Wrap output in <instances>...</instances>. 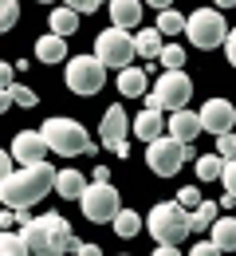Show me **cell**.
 I'll list each match as a JSON object with an SVG mask.
<instances>
[{
    "label": "cell",
    "mask_w": 236,
    "mask_h": 256,
    "mask_svg": "<svg viewBox=\"0 0 236 256\" xmlns=\"http://www.w3.org/2000/svg\"><path fill=\"white\" fill-rule=\"evenodd\" d=\"M110 224H114V232H118V236H126V240H130V236H138V232H142V224H146V221L138 217L134 209H122V213H118Z\"/></svg>",
    "instance_id": "obj_26"
},
{
    "label": "cell",
    "mask_w": 236,
    "mask_h": 256,
    "mask_svg": "<svg viewBox=\"0 0 236 256\" xmlns=\"http://www.w3.org/2000/svg\"><path fill=\"white\" fill-rule=\"evenodd\" d=\"M146 162L158 178H173V174H181L185 162H193V142H177V138L162 134L158 142L146 146Z\"/></svg>",
    "instance_id": "obj_7"
},
{
    "label": "cell",
    "mask_w": 236,
    "mask_h": 256,
    "mask_svg": "<svg viewBox=\"0 0 236 256\" xmlns=\"http://www.w3.org/2000/svg\"><path fill=\"white\" fill-rule=\"evenodd\" d=\"M106 8H110V24L114 28H126L130 32V28L142 24V0H110Z\"/></svg>",
    "instance_id": "obj_17"
},
{
    "label": "cell",
    "mask_w": 236,
    "mask_h": 256,
    "mask_svg": "<svg viewBox=\"0 0 236 256\" xmlns=\"http://www.w3.org/2000/svg\"><path fill=\"white\" fill-rule=\"evenodd\" d=\"M213 4H217L221 12H225V8H236V0H213Z\"/></svg>",
    "instance_id": "obj_42"
},
{
    "label": "cell",
    "mask_w": 236,
    "mask_h": 256,
    "mask_svg": "<svg viewBox=\"0 0 236 256\" xmlns=\"http://www.w3.org/2000/svg\"><path fill=\"white\" fill-rule=\"evenodd\" d=\"M126 134H134V122H130V114L122 110V102H114V106H106V114H102V126H99V138L102 146L110 150V154H118V158H126Z\"/></svg>",
    "instance_id": "obj_10"
},
{
    "label": "cell",
    "mask_w": 236,
    "mask_h": 256,
    "mask_svg": "<svg viewBox=\"0 0 236 256\" xmlns=\"http://www.w3.org/2000/svg\"><path fill=\"white\" fill-rule=\"evenodd\" d=\"M79 209H83V217L87 221H114L118 213H122V201H118V190L110 186V182H91L87 186V193L79 197Z\"/></svg>",
    "instance_id": "obj_8"
},
{
    "label": "cell",
    "mask_w": 236,
    "mask_h": 256,
    "mask_svg": "<svg viewBox=\"0 0 236 256\" xmlns=\"http://www.w3.org/2000/svg\"><path fill=\"white\" fill-rule=\"evenodd\" d=\"M0 87H4V91H8V87H16V83H12V64L0 67Z\"/></svg>",
    "instance_id": "obj_39"
},
{
    "label": "cell",
    "mask_w": 236,
    "mask_h": 256,
    "mask_svg": "<svg viewBox=\"0 0 236 256\" xmlns=\"http://www.w3.org/2000/svg\"><path fill=\"white\" fill-rule=\"evenodd\" d=\"M169 138H177V142H193L197 134H205V122H201V110H173L169 114Z\"/></svg>",
    "instance_id": "obj_14"
},
{
    "label": "cell",
    "mask_w": 236,
    "mask_h": 256,
    "mask_svg": "<svg viewBox=\"0 0 236 256\" xmlns=\"http://www.w3.org/2000/svg\"><path fill=\"white\" fill-rule=\"evenodd\" d=\"M55 193H59L63 201H79V197L87 193V178H83L79 170H59V178H55Z\"/></svg>",
    "instance_id": "obj_19"
},
{
    "label": "cell",
    "mask_w": 236,
    "mask_h": 256,
    "mask_svg": "<svg viewBox=\"0 0 236 256\" xmlns=\"http://www.w3.org/2000/svg\"><path fill=\"white\" fill-rule=\"evenodd\" d=\"M75 256H102L99 244H75Z\"/></svg>",
    "instance_id": "obj_38"
},
{
    "label": "cell",
    "mask_w": 236,
    "mask_h": 256,
    "mask_svg": "<svg viewBox=\"0 0 236 256\" xmlns=\"http://www.w3.org/2000/svg\"><path fill=\"white\" fill-rule=\"evenodd\" d=\"M118 95H122V98H146V95H150V79H146L142 67L118 71Z\"/></svg>",
    "instance_id": "obj_18"
},
{
    "label": "cell",
    "mask_w": 236,
    "mask_h": 256,
    "mask_svg": "<svg viewBox=\"0 0 236 256\" xmlns=\"http://www.w3.org/2000/svg\"><path fill=\"white\" fill-rule=\"evenodd\" d=\"M146 4H150L154 12H166V8H173V0H146Z\"/></svg>",
    "instance_id": "obj_41"
},
{
    "label": "cell",
    "mask_w": 236,
    "mask_h": 256,
    "mask_svg": "<svg viewBox=\"0 0 236 256\" xmlns=\"http://www.w3.org/2000/svg\"><path fill=\"white\" fill-rule=\"evenodd\" d=\"M217 154L221 158H236V134L229 130V134H217Z\"/></svg>",
    "instance_id": "obj_33"
},
{
    "label": "cell",
    "mask_w": 236,
    "mask_h": 256,
    "mask_svg": "<svg viewBox=\"0 0 236 256\" xmlns=\"http://www.w3.org/2000/svg\"><path fill=\"white\" fill-rule=\"evenodd\" d=\"M221 182H225V190H229V193L236 197V158H229V162H225V178H221Z\"/></svg>",
    "instance_id": "obj_34"
},
{
    "label": "cell",
    "mask_w": 236,
    "mask_h": 256,
    "mask_svg": "<svg viewBox=\"0 0 236 256\" xmlns=\"http://www.w3.org/2000/svg\"><path fill=\"white\" fill-rule=\"evenodd\" d=\"M20 232H24L32 256H55V240H51V224H47V217H32Z\"/></svg>",
    "instance_id": "obj_13"
},
{
    "label": "cell",
    "mask_w": 236,
    "mask_h": 256,
    "mask_svg": "<svg viewBox=\"0 0 236 256\" xmlns=\"http://www.w3.org/2000/svg\"><path fill=\"white\" fill-rule=\"evenodd\" d=\"M35 60L47 64V67L63 64V60H67V36H55V32L39 36V44H35Z\"/></svg>",
    "instance_id": "obj_16"
},
{
    "label": "cell",
    "mask_w": 236,
    "mask_h": 256,
    "mask_svg": "<svg viewBox=\"0 0 236 256\" xmlns=\"http://www.w3.org/2000/svg\"><path fill=\"white\" fill-rule=\"evenodd\" d=\"M59 4H67V8H75V12H79V16H83V12H87V16H91V12H95V8H99V0H59Z\"/></svg>",
    "instance_id": "obj_35"
},
{
    "label": "cell",
    "mask_w": 236,
    "mask_h": 256,
    "mask_svg": "<svg viewBox=\"0 0 236 256\" xmlns=\"http://www.w3.org/2000/svg\"><path fill=\"white\" fill-rule=\"evenodd\" d=\"M134 134L150 146V142H158L162 134H169V126H166V118H162V110H154V106H146L142 114L134 118Z\"/></svg>",
    "instance_id": "obj_15"
},
{
    "label": "cell",
    "mask_w": 236,
    "mask_h": 256,
    "mask_svg": "<svg viewBox=\"0 0 236 256\" xmlns=\"http://www.w3.org/2000/svg\"><path fill=\"white\" fill-rule=\"evenodd\" d=\"M201 122H205V134H229L236 126V106L229 98H209L201 106Z\"/></svg>",
    "instance_id": "obj_12"
},
{
    "label": "cell",
    "mask_w": 236,
    "mask_h": 256,
    "mask_svg": "<svg viewBox=\"0 0 236 256\" xmlns=\"http://www.w3.org/2000/svg\"><path fill=\"white\" fill-rule=\"evenodd\" d=\"M0 95H8L16 106H35V102H39V98H35V91H28L24 83H16V87H8V91H0Z\"/></svg>",
    "instance_id": "obj_30"
},
{
    "label": "cell",
    "mask_w": 236,
    "mask_h": 256,
    "mask_svg": "<svg viewBox=\"0 0 236 256\" xmlns=\"http://www.w3.org/2000/svg\"><path fill=\"white\" fill-rule=\"evenodd\" d=\"M0 256H32L28 240H24V232H12V228H4V236H0Z\"/></svg>",
    "instance_id": "obj_27"
},
{
    "label": "cell",
    "mask_w": 236,
    "mask_h": 256,
    "mask_svg": "<svg viewBox=\"0 0 236 256\" xmlns=\"http://www.w3.org/2000/svg\"><path fill=\"white\" fill-rule=\"evenodd\" d=\"M39 4H55V0H39Z\"/></svg>",
    "instance_id": "obj_43"
},
{
    "label": "cell",
    "mask_w": 236,
    "mask_h": 256,
    "mask_svg": "<svg viewBox=\"0 0 236 256\" xmlns=\"http://www.w3.org/2000/svg\"><path fill=\"white\" fill-rule=\"evenodd\" d=\"M102 83H106V67H102L99 56H75V60H67V87L75 95L91 98L102 91Z\"/></svg>",
    "instance_id": "obj_9"
},
{
    "label": "cell",
    "mask_w": 236,
    "mask_h": 256,
    "mask_svg": "<svg viewBox=\"0 0 236 256\" xmlns=\"http://www.w3.org/2000/svg\"><path fill=\"white\" fill-rule=\"evenodd\" d=\"M16 20H20V4H16V0H0V28L8 32Z\"/></svg>",
    "instance_id": "obj_31"
},
{
    "label": "cell",
    "mask_w": 236,
    "mask_h": 256,
    "mask_svg": "<svg viewBox=\"0 0 236 256\" xmlns=\"http://www.w3.org/2000/svg\"><path fill=\"white\" fill-rule=\"evenodd\" d=\"M55 170L47 162H35V166H20L16 174L0 178V197H4V209H32L39 205L47 193L55 190Z\"/></svg>",
    "instance_id": "obj_1"
},
{
    "label": "cell",
    "mask_w": 236,
    "mask_h": 256,
    "mask_svg": "<svg viewBox=\"0 0 236 256\" xmlns=\"http://www.w3.org/2000/svg\"><path fill=\"white\" fill-rule=\"evenodd\" d=\"M47 28H51L55 36H75V28H79V12L67 8V4H55L51 16H47Z\"/></svg>",
    "instance_id": "obj_20"
},
{
    "label": "cell",
    "mask_w": 236,
    "mask_h": 256,
    "mask_svg": "<svg viewBox=\"0 0 236 256\" xmlns=\"http://www.w3.org/2000/svg\"><path fill=\"white\" fill-rule=\"evenodd\" d=\"M162 67H166V71H185V48H181V44H166Z\"/></svg>",
    "instance_id": "obj_29"
},
{
    "label": "cell",
    "mask_w": 236,
    "mask_h": 256,
    "mask_svg": "<svg viewBox=\"0 0 236 256\" xmlns=\"http://www.w3.org/2000/svg\"><path fill=\"white\" fill-rule=\"evenodd\" d=\"M229 32H233V28L225 24V12H221V8H197V12H189L185 36H189V44H193V48H201V52L225 48Z\"/></svg>",
    "instance_id": "obj_4"
},
{
    "label": "cell",
    "mask_w": 236,
    "mask_h": 256,
    "mask_svg": "<svg viewBox=\"0 0 236 256\" xmlns=\"http://www.w3.org/2000/svg\"><path fill=\"white\" fill-rule=\"evenodd\" d=\"M8 150H12V158L20 162V166H35V162H43V154H47V138H43V130H20Z\"/></svg>",
    "instance_id": "obj_11"
},
{
    "label": "cell",
    "mask_w": 236,
    "mask_h": 256,
    "mask_svg": "<svg viewBox=\"0 0 236 256\" xmlns=\"http://www.w3.org/2000/svg\"><path fill=\"white\" fill-rule=\"evenodd\" d=\"M99 4H110V0H99Z\"/></svg>",
    "instance_id": "obj_44"
},
{
    "label": "cell",
    "mask_w": 236,
    "mask_h": 256,
    "mask_svg": "<svg viewBox=\"0 0 236 256\" xmlns=\"http://www.w3.org/2000/svg\"><path fill=\"white\" fill-rule=\"evenodd\" d=\"M95 56L102 60V67L110 71H126V67L134 64V56H138V44H134V36L126 32V28H106V32L95 36Z\"/></svg>",
    "instance_id": "obj_6"
},
{
    "label": "cell",
    "mask_w": 236,
    "mask_h": 256,
    "mask_svg": "<svg viewBox=\"0 0 236 256\" xmlns=\"http://www.w3.org/2000/svg\"><path fill=\"white\" fill-rule=\"evenodd\" d=\"M43 138H47V150H55L59 158H83V154H95V142H91V134L83 122H75V118H47L43 122Z\"/></svg>",
    "instance_id": "obj_2"
},
{
    "label": "cell",
    "mask_w": 236,
    "mask_h": 256,
    "mask_svg": "<svg viewBox=\"0 0 236 256\" xmlns=\"http://www.w3.org/2000/svg\"><path fill=\"white\" fill-rule=\"evenodd\" d=\"M47 224H51V240H55V256H63L75 248V236H71V224L67 217H55V213H47Z\"/></svg>",
    "instance_id": "obj_23"
},
{
    "label": "cell",
    "mask_w": 236,
    "mask_h": 256,
    "mask_svg": "<svg viewBox=\"0 0 236 256\" xmlns=\"http://www.w3.org/2000/svg\"><path fill=\"white\" fill-rule=\"evenodd\" d=\"M146 224H150V236L158 244H177L181 248V240L193 232V213L181 201H162V205L150 209V221Z\"/></svg>",
    "instance_id": "obj_3"
},
{
    "label": "cell",
    "mask_w": 236,
    "mask_h": 256,
    "mask_svg": "<svg viewBox=\"0 0 236 256\" xmlns=\"http://www.w3.org/2000/svg\"><path fill=\"white\" fill-rule=\"evenodd\" d=\"M209 240L221 252H236V217H221V221L209 228Z\"/></svg>",
    "instance_id": "obj_21"
},
{
    "label": "cell",
    "mask_w": 236,
    "mask_h": 256,
    "mask_svg": "<svg viewBox=\"0 0 236 256\" xmlns=\"http://www.w3.org/2000/svg\"><path fill=\"white\" fill-rule=\"evenodd\" d=\"M189 256H221V248H217L213 240H197V244H193V252H189Z\"/></svg>",
    "instance_id": "obj_36"
},
{
    "label": "cell",
    "mask_w": 236,
    "mask_h": 256,
    "mask_svg": "<svg viewBox=\"0 0 236 256\" xmlns=\"http://www.w3.org/2000/svg\"><path fill=\"white\" fill-rule=\"evenodd\" d=\"M221 221V205H213V201H201L197 209H193V232H209L213 224Z\"/></svg>",
    "instance_id": "obj_25"
},
{
    "label": "cell",
    "mask_w": 236,
    "mask_h": 256,
    "mask_svg": "<svg viewBox=\"0 0 236 256\" xmlns=\"http://www.w3.org/2000/svg\"><path fill=\"white\" fill-rule=\"evenodd\" d=\"M177 201H181V205L193 213V209L201 205V193H197V186H181V190H177Z\"/></svg>",
    "instance_id": "obj_32"
},
{
    "label": "cell",
    "mask_w": 236,
    "mask_h": 256,
    "mask_svg": "<svg viewBox=\"0 0 236 256\" xmlns=\"http://www.w3.org/2000/svg\"><path fill=\"white\" fill-rule=\"evenodd\" d=\"M193 98V79L185 71H162V79L154 83V95H146V106L154 110H185Z\"/></svg>",
    "instance_id": "obj_5"
},
{
    "label": "cell",
    "mask_w": 236,
    "mask_h": 256,
    "mask_svg": "<svg viewBox=\"0 0 236 256\" xmlns=\"http://www.w3.org/2000/svg\"><path fill=\"white\" fill-rule=\"evenodd\" d=\"M134 44H138V56H146V60H162V52H166V36L158 32V28L138 32Z\"/></svg>",
    "instance_id": "obj_22"
},
{
    "label": "cell",
    "mask_w": 236,
    "mask_h": 256,
    "mask_svg": "<svg viewBox=\"0 0 236 256\" xmlns=\"http://www.w3.org/2000/svg\"><path fill=\"white\" fill-rule=\"evenodd\" d=\"M185 24H189V16H181V12H173V8L158 12V32H162V36H181V32H185Z\"/></svg>",
    "instance_id": "obj_28"
},
{
    "label": "cell",
    "mask_w": 236,
    "mask_h": 256,
    "mask_svg": "<svg viewBox=\"0 0 236 256\" xmlns=\"http://www.w3.org/2000/svg\"><path fill=\"white\" fill-rule=\"evenodd\" d=\"M225 56H229V64L236 67V28L229 32V40H225Z\"/></svg>",
    "instance_id": "obj_37"
},
{
    "label": "cell",
    "mask_w": 236,
    "mask_h": 256,
    "mask_svg": "<svg viewBox=\"0 0 236 256\" xmlns=\"http://www.w3.org/2000/svg\"><path fill=\"white\" fill-rule=\"evenodd\" d=\"M150 256H181V248H177V244H158Z\"/></svg>",
    "instance_id": "obj_40"
},
{
    "label": "cell",
    "mask_w": 236,
    "mask_h": 256,
    "mask_svg": "<svg viewBox=\"0 0 236 256\" xmlns=\"http://www.w3.org/2000/svg\"><path fill=\"white\" fill-rule=\"evenodd\" d=\"M225 162H229V158H221V154H205V158H197V162H193V166H197V178H201V182L225 178Z\"/></svg>",
    "instance_id": "obj_24"
}]
</instances>
